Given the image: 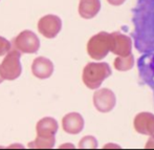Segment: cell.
<instances>
[{"label":"cell","mask_w":154,"mask_h":150,"mask_svg":"<svg viewBox=\"0 0 154 150\" xmlns=\"http://www.w3.org/2000/svg\"><path fill=\"white\" fill-rule=\"evenodd\" d=\"M132 37L140 53H154V0H137L132 10Z\"/></svg>","instance_id":"6da1fadb"},{"label":"cell","mask_w":154,"mask_h":150,"mask_svg":"<svg viewBox=\"0 0 154 150\" xmlns=\"http://www.w3.org/2000/svg\"><path fill=\"white\" fill-rule=\"evenodd\" d=\"M111 75L110 67L106 63H89L83 71V82L88 88H97L107 77Z\"/></svg>","instance_id":"7a4b0ae2"},{"label":"cell","mask_w":154,"mask_h":150,"mask_svg":"<svg viewBox=\"0 0 154 150\" xmlns=\"http://www.w3.org/2000/svg\"><path fill=\"white\" fill-rule=\"evenodd\" d=\"M21 53L17 49L8 53L6 57L0 64V77L2 80L13 81L20 77L22 67L20 63Z\"/></svg>","instance_id":"3957f363"},{"label":"cell","mask_w":154,"mask_h":150,"mask_svg":"<svg viewBox=\"0 0 154 150\" xmlns=\"http://www.w3.org/2000/svg\"><path fill=\"white\" fill-rule=\"evenodd\" d=\"M111 36L107 33H100L93 36L89 40L87 45L88 54L95 60H101L105 57L110 51Z\"/></svg>","instance_id":"277c9868"},{"label":"cell","mask_w":154,"mask_h":150,"mask_svg":"<svg viewBox=\"0 0 154 150\" xmlns=\"http://www.w3.org/2000/svg\"><path fill=\"white\" fill-rule=\"evenodd\" d=\"M13 44L20 53L35 54L40 47V40L32 30H23L14 39Z\"/></svg>","instance_id":"5b68a950"},{"label":"cell","mask_w":154,"mask_h":150,"mask_svg":"<svg viewBox=\"0 0 154 150\" xmlns=\"http://www.w3.org/2000/svg\"><path fill=\"white\" fill-rule=\"evenodd\" d=\"M140 77L154 93V53H145L137 61Z\"/></svg>","instance_id":"8992f818"},{"label":"cell","mask_w":154,"mask_h":150,"mask_svg":"<svg viewBox=\"0 0 154 150\" xmlns=\"http://www.w3.org/2000/svg\"><path fill=\"white\" fill-rule=\"evenodd\" d=\"M61 19L55 15H46L42 17L38 22V30L40 34L48 39L55 38L61 30Z\"/></svg>","instance_id":"52a82bcc"},{"label":"cell","mask_w":154,"mask_h":150,"mask_svg":"<svg viewBox=\"0 0 154 150\" xmlns=\"http://www.w3.org/2000/svg\"><path fill=\"white\" fill-rule=\"evenodd\" d=\"M32 73L39 79H47L54 73V64L44 57H38L32 64Z\"/></svg>","instance_id":"ba28073f"},{"label":"cell","mask_w":154,"mask_h":150,"mask_svg":"<svg viewBox=\"0 0 154 150\" xmlns=\"http://www.w3.org/2000/svg\"><path fill=\"white\" fill-rule=\"evenodd\" d=\"M93 102H94L97 109L102 112H107L116 104V98L113 97V93L110 90L102 89L94 93Z\"/></svg>","instance_id":"9c48e42d"},{"label":"cell","mask_w":154,"mask_h":150,"mask_svg":"<svg viewBox=\"0 0 154 150\" xmlns=\"http://www.w3.org/2000/svg\"><path fill=\"white\" fill-rule=\"evenodd\" d=\"M63 129L70 134H77L82 131L84 126V121L81 114L71 112L63 118L62 121Z\"/></svg>","instance_id":"30bf717a"},{"label":"cell","mask_w":154,"mask_h":150,"mask_svg":"<svg viewBox=\"0 0 154 150\" xmlns=\"http://www.w3.org/2000/svg\"><path fill=\"white\" fill-rule=\"evenodd\" d=\"M37 136L54 138L58 131V123L53 118H43L37 123Z\"/></svg>","instance_id":"8fae6325"},{"label":"cell","mask_w":154,"mask_h":150,"mask_svg":"<svg viewBox=\"0 0 154 150\" xmlns=\"http://www.w3.org/2000/svg\"><path fill=\"white\" fill-rule=\"evenodd\" d=\"M101 3L100 0H81L79 5V13L83 18L90 19L99 13Z\"/></svg>","instance_id":"7c38bea8"},{"label":"cell","mask_w":154,"mask_h":150,"mask_svg":"<svg viewBox=\"0 0 154 150\" xmlns=\"http://www.w3.org/2000/svg\"><path fill=\"white\" fill-rule=\"evenodd\" d=\"M147 127H149L150 134L154 132V116L150 114H140L135 118V129L140 133L148 134Z\"/></svg>","instance_id":"4fadbf2b"},{"label":"cell","mask_w":154,"mask_h":150,"mask_svg":"<svg viewBox=\"0 0 154 150\" xmlns=\"http://www.w3.org/2000/svg\"><path fill=\"white\" fill-rule=\"evenodd\" d=\"M56 143V139L54 138H40L37 136L34 142L29 143V148L32 149H51Z\"/></svg>","instance_id":"5bb4252c"},{"label":"cell","mask_w":154,"mask_h":150,"mask_svg":"<svg viewBox=\"0 0 154 150\" xmlns=\"http://www.w3.org/2000/svg\"><path fill=\"white\" fill-rule=\"evenodd\" d=\"M87 147H90V148L97 147V142L92 136H86L80 142V148H87Z\"/></svg>","instance_id":"9a60e30c"},{"label":"cell","mask_w":154,"mask_h":150,"mask_svg":"<svg viewBox=\"0 0 154 150\" xmlns=\"http://www.w3.org/2000/svg\"><path fill=\"white\" fill-rule=\"evenodd\" d=\"M11 49V43L5 38L0 36V56H3L8 54Z\"/></svg>","instance_id":"2e32d148"},{"label":"cell","mask_w":154,"mask_h":150,"mask_svg":"<svg viewBox=\"0 0 154 150\" xmlns=\"http://www.w3.org/2000/svg\"><path fill=\"white\" fill-rule=\"evenodd\" d=\"M109 1V3L111 4H114V5H119V4H122L125 0H108Z\"/></svg>","instance_id":"e0dca14e"},{"label":"cell","mask_w":154,"mask_h":150,"mask_svg":"<svg viewBox=\"0 0 154 150\" xmlns=\"http://www.w3.org/2000/svg\"><path fill=\"white\" fill-rule=\"evenodd\" d=\"M1 82H2V78L0 77V83H1Z\"/></svg>","instance_id":"ac0fdd59"}]
</instances>
